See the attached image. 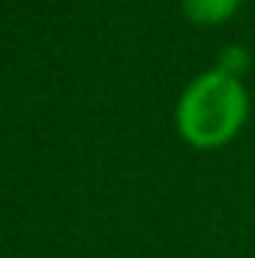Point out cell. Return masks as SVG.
Here are the masks:
<instances>
[{"mask_svg":"<svg viewBox=\"0 0 255 258\" xmlns=\"http://www.w3.org/2000/svg\"><path fill=\"white\" fill-rule=\"evenodd\" d=\"M240 6V0H183V9L192 21L198 24H216L225 21L228 15H234V9Z\"/></svg>","mask_w":255,"mask_h":258,"instance_id":"7a4b0ae2","label":"cell"},{"mask_svg":"<svg viewBox=\"0 0 255 258\" xmlns=\"http://www.w3.org/2000/svg\"><path fill=\"white\" fill-rule=\"evenodd\" d=\"M246 120V90L225 72H207L195 78L177 108V126L195 147H219L237 135Z\"/></svg>","mask_w":255,"mask_h":258,"instance_id":"6da1fadb","label":"cell"}]
</instances>
